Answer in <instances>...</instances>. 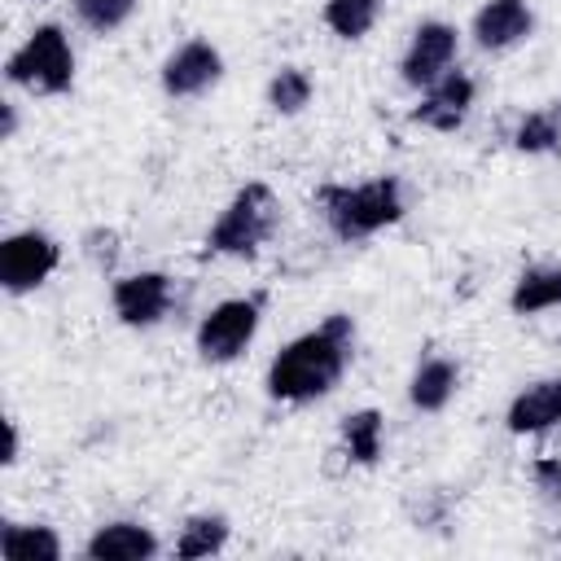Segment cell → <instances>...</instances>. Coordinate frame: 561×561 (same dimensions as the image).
Returning a JSON list of instances; mask_svg holds the SVG:
<instances>
[{"mask_svg":"<svg viewBox=\"0 0 561 561\" xmlns=\"http://www.w3.org/2000/svg\"><path fill=\"white\" fill-rule=\"evenodd\" d=\"M355 337H359L355 320L346 311H329L316 329L285 342L272 355L267 377H263L267 399L289 403V408H307L316 399H329L355 359Z\"/></svg>","mask_w":561,"mask_h":561,"instance_id":"cell-1","label":"cell"},{"mask_svg":"<svg viewBox=\"0 0 561 561\" xmlns=\"http://www.w3.org/2000/svg\"><path fill=\"white\" fill-rule=\"evenodd\" d=\"M316 210L337 241L355 245V241H368V237L394 228L403 219L408 202H403L399 175H377L364 184H320Z\"/></svg>","mask_w":561,"mask_h":561,"instance_id":"cell-2","label":"cell"},{"mask_svg":"<svg viewBox=\"0 0 561 561\" xmlns=\"http://www.w3.org/2000/svg\"><path fill=\"white\" fill-rule=\"evenodd\" d=\"M276 228H280V197L272 193L267 180H250L228 197L219 219L206 228L202 254L206 259H254L276 237Z\"/></svg>","mask_w":561,"mask_h":561,"instance_id":"cell-3","label":"cell"},{"mask_svg":"<svg viewBox=\"0 0 561 561\" xmlns=\"http://www.w3.org/2000/svg\"><path fill=\"white\" fill-rule=\"evenodd\" d=\"M4 79L31 96H66L75 88V48L61 22H39L4 61Z\"/></svg>","mask_w":561,"mask_h":561,"instance_id":"cell-4","label":"cell"},{"mask_svg":"<svg viewBox=\"0 0 561 561\" xmlns=\"http://www.w3.org/2000/svg\"><path fill=\"white\" fill-rule=\"evenodd\" d=\"M263 307H267V289H254V294H237V298L215 302V307L197 320V333H193L197 359L210 364V368H224V364L241 359L245 346L259 337Z\"/></svg>","mask_w":561,"mask_h":561,"instance_id":"cell-5","label":"cell"},{"mask_svg":"<svg viewBox=\"0 0 561 561\" xmlns=\"http://www.w3.org/2000/svg\"><path fill=\"white\" fill-rule=\"evenodd\" d=\"M57 267H61V245L44 228H22L0 241V289L9 298L39 289Z\"/></svg>","mask_w":561,"mask_h":561,"instance_id":"cell-6","label":"cell"},{"mask_svg":"<svg viewBox=\"0 0 561 561\" xmlns=\"http://www.w3.org/2000/svg\"><path fill=\"white\" fill-rule=\"evenodd\" d=\"M456 53H460V31L443 18H425V22H416V31L399 57V79L412 92H425L434 79H443L456 66Z\"/></svg>","mask_w":561,"mask_h":561,"instance_id":"cell-7","label":"cell"},{"mask_svg":"<svg viewBox=\"0 0 561 561\" xmlns=\"http://www.w3.org/2000/svg\"><path fill=\"white\" fill-rule=\"evenodd\" d=\"M110 307L127 329H158L175 307V276L167 272H127L110 285Z\"/></svg>","mask_w":561,"mask_h":561,"instance_id":"cell-8","label":"cell"},{"mask_svg":"<svg viewBox=\"0 0 561 561\" xmlns=\"http://www.w3.org/2000/svg\"><path fill=\"white\" fill-rule=\"evenodd\" d=\"M224 79V53L210 44V39H184L175 44L162 66H158V83L171 101H193V96H206L215 83Z\"/></svg>","mask_w":561,"mask_h":561,"instance_id":"cell-9","label":"cell"},{"mask_svg":"<svg viewBox=\"0 0 561 561\" xmlns=\"http://www.w3.org/2000/svg\"><path fill=\"white\" fill-rule=\"evenodd\" d=\"M473 96H478L473 75L447 70L443 79H434V83L416 96V105L408 110V123H416V127H425V131H438V136H451V131L465 127V118H469V110H473Z\"/></svg>","mask_w":561,"mask_h":561,"instance_id":"cell-10","label":"cell"},{"mask_svg":"<svg viewBox=\"0 0 561 561\" xmlns=\"http://www.w3.org/2000/svg\"><path fill=\"white\" fill-rule=\"evenodd\" d=\"M535 35L530 0H482V9L469 22V39L482 53H508Z\"/></svg>","mask_w":561,"mask_h":561,"instance_id":"cell-11","label":"cell"},{"mask_svg":"<svg viewBox=\"0 0 561 561\" xmlns=\"http://www.w3.org/2000/svg\"><path fill=\"white\" fill-rule=\"evenodd\" d=\"M158 552H162L158 535H153L145 522H131V517L101 522V526L83 539V557H88V561H153Z\"/></svg>","mask_w":561,"mask_h":561,"instance_id":"cell-12","label":"cell"},{"mask_svg":"<svg viewBox=\"0 0 561 561\" xmlns=\"http://www.w3.org/2000/svg\"><path fill=\"white\" fill-rule=\"evenodd\" d=\"M460 390V364L451 355H421L408 377V403L416 412H443Z\"/></svg>","mask_w":561,"mask_h":561,"instance_id":"cell-13","label":"cell"},{"mask_svg":"<svg viewBox=\"0 0 561 561\" xmlns=\"http://www.w3.org/2000/svg\"><path fill=\"white\" fill-rule=\"evenodd\" d=\"M386 447V416L377 408H355L337 421V456H346V465L373 469L381 460Z\"/></svg>","mask_w":561,"mask_h":561,"instance_id":"cell-14","label":"cell"},{"mask_svg":"<svg viewBox=\"0 0 561 561\" xmlns=\"http://www.w3.org/2000/svg\"><path fill=\"white\" fill-rule=\"evenodd\" d=\"M561 307V263H530L517 272L508 289V311L513 316H543Z\"/></svg>","mask_w":561,"mask_h":561,"instance_id":"cell-15","label":"cell"},{"mask_svg":"<svg viewBox=\"0 0 561 561\" xmlns=\"http://www.w3.org/2000/svg\"><path fill=\"white\" fill-rule=\"evenodd\" d=\"M504 425H508V434H548V430H557V386H552V377L530 381L526 390H517L508 412H504Z\"/></svg>","mask_w":561,"mask_h":561,"instance_id":"cell-16","label":"cell"},{"mask_svg":"<svg viewBox=\"0 0 561 561\" xmlns=\"http://www.w3.org/2000/svg\"><path fill=\"white\" fill-rule=\"evenodd\" d=\"M61 535L48 522H4L0 557L4 561H61Z\"/></svg>","mask_w":561,"mask_h":561,"instance_id":"cell-17","label":"cell"},{"mask_svg":"<svg viewBox=\"0 0 561 561\" xmlns=\"http://www.w3.org/2000/svg\"><path fill=\"white\" fill-rule=\"evenodd\" d=\"M228 535H232V526H228L224 513H193V517H184V526L175 535V557L180 561L215 557V552L228 548Z\"/></svg>","mask_w":561,"mask_h":561,"instance_id":"cell-18","label":"cell"},{"mask_svg":"<svg viewBox=\"0 0 561 561\" xmlns=\"http://www.w3.org/2000/svg\"><path fill=\"white\" fill-rule=\"evenodd\" d=\"M513 149L517 153H552V149H561V101L526 110L517 118V127H513Z\"/></svg>","mask_w":561,"mask_h":561,"instance_id":"cell-19","label":"cell"},{"mask_svg":"<svg viewBox=\"0 0 561 561\" xmlns=\"http://www.w3.org/2000/svg\"><path fill=\"white\" fill-rule=\"evenodd\" d=\"M311 96H316V83H311V75H307L302 66H280V70L267 79V110L280 114V118L302 114V110L311 105Z\"/></svg>","mask_w":561,"mask_h":561,"instance_id":"cell-20","label":"cell"},{"mask_svg":"<svg viewBox=\"0 0 561 561\" xmlns=\"http://www.w3.org/2000/svg\"><path fill=\"white\" fill-rule=\"evenodd\" d=\"M320 18L337 39H364L381 18V0H324Z\"/></svg>","mask_w":561,"mask_h":561,"instance_id":"cell-21","label":"cell"},{"mask_svg":"<svg viewBox=\"0 0 561 561\" xmlns=\"http://www.w3.org/2000/svg\"><path fill=\"white\" fill-rule=\"evenodd\" d=\"M136 4H140V0H70L75 22H79L83 31H92V35H114V31H123V26L131 22Z\"/></svg>","mask_w":561,"mask_h":561,"instance_id":"cell-22","label":"cell"},{"mask_svg":"<svg viewBox=\"0 0 561 561\" xmlns=\"http://www.w3.org/2000/svg\"><path fill=\"white\" fill-rule=\"evenodd\" d=\"M79 250H83V259L105 276V272H114L118 267V254H123V237L114 232V228H105V224H96V228H88L83 237H79Z\"/></svg>","mask_w":561,"mask_h":561,"instance_id":"cell-23","label":"cell"},{"mask_svg":"<svg viewBox=\"0 0 561 561\" xmlns=\"http://www.w3.org/2000/svg\"><path fill=\"white\" fill-rule=\"evenodd\" d=\"M530 482L543 495L548 508H561V456H535L530 460Z\"/></svg>","mask_w":561,"mask_h":561,"instance_id":"cell-24","label":"cell"},{"mask_svg":"<svg viewBox=\"0 0 561 561\" xmlns=\"http://www.w3.org/2000/svg\"><path fill=\"white\" fill-rule=\"evenodd\" d=\"M18 460H22V434H18V421L9 416V421H4V465L13 469Z\"/></svg>","mask_w":561,"mask_h":561,"instance_id":"cell-25","label":"cell"},{"mask_svg":"<svg viewBox=\"0 0 561 561\" xmlns=\"http://www.w3.org/2000/svg\"><path fill=\"white\" fill-rule=\"evenodd\" d=\"M0 118H4L0 123V140H13L18 136V105L13 101H0Z\"/></svg>","mask_w":561,"mask_h":561,"instance_id":"cell-26","label":"cell"},{"mask_svg":"<svg viewBox=\"0 0 561 561\" xmlns=\"http://www.w3.org/2000/svg\"><path fill=\"white\" fill-rule=\"evenodd\" d=\"M552 386H557V434H561V377H552Z\"/></svg>","mask_w":561,"mask_h":561,"instance_id":"cell-27","label":"cell"}]
</instances>
